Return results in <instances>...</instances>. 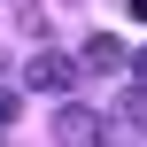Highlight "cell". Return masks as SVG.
I'll return each mask as SVG.
<instances>
[{"label": "cell", "mask_w": 147, "mask_h": 147, "mask_svg": "<svg viewBox=\"0 0 147 147\" xmlns=\"http://www.w3.org/2000/svg\"><path fill=\"white\" fill-rule=\"evenodd\" d=\"M132 16H140V23H147V0H132Z\"/></svg>", "instance_id": "cell-6"}, {"label": "cell", "mask_w": 147, "mask_h": 147, "mask_svg": "<svg viewBox=\"0 0 147 147\" xmlns=\"http://www.w3.org/2000/svg\"><path fill=\"white\" fill-rule=\"evenodd\" d=\"M132 70H140V85H147V54H140V62H132Z\"/></svg>", "instance_id": "cell-7"}, {"label": "cell", "mask_w": 147, "mask_h": 147, "mask_svg": "<svg viewBox=\"0 0 147 147\" xmlns=\"http://www.w3.org/2000/svg\"><path fill=\"white\" fill-rule=\"evenodd\" d=\"M23 85H31V93H70V85H78V62L54 54V47H39V54L23 62Z\"/></svg>", "instance_id": "cell-1"}, {"label": "cell", "mask_w": 147, "mask_h": 147, "mask_svg": "<svg viewBox=\"0 0 147 147\" xmlns=\"http://www.w3.org/2000/svg\"><path fill=\"white\" fill-rule=\"evenodd\" d=\"M124 124H132V132H147V85H132V93H124Z\"/></svg>", "instance_id": "cell-4"}, {"label": "cell", "mask_w": 147, "mask_h": 147, "mask_svg": "<svg viewBox=\"0 0 147 147\" xmlns=\"http://www.w3.org/2000/svg\"><path fill=\"white\" fill-rule=\"evenodd\" d=\"M101 140H109V124H101L93 109H78V101H70V109L54 116V147H101Z\"/></svg>", "instance_id": "cell-2"}, {"label": "cell", "mask_w": 147, "mask_h": 147, "mask_svg": "<svg viewBox=\"0 0 147 147\" xmlns=\"http://www.w3.org/2000/svg\"><path fill=\"white\" fill-rule=\"evenodd\" d=\"M8 124H16V93H0V140H8Z\"/></svg>", "instance_id": "cell-5"}, {"label": "cell", "mask_w": 147, "mask_h": 147, "mask_svg": "<svg viewBox=\"0 0 147 147\" xmlns=\"http://www.w3.org/2000/svg\"><path fill=\"white\" fill-rule=\"evenodd\" d=\"M78 62H85V70H124L132 54H124V39H109V31H101V39H85V54H78Z\"/></svg>", "instance_id": "cell-3"}]
</instances>
